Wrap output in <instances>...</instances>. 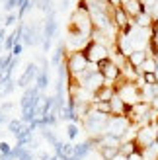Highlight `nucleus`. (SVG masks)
I'll return each instance as SVG.
<instances>
[{"mask_svg":"<svg viewBox=\"0 0 158 160\" xmlns=\"http://www.w3.org/2000/svg\"><path fill=\"white\" fill-rule=\"evenodd\" d=\"M23 127H26V125H23V121H22L20 117H16V119H10V121H8V127H6V129L16 137L20 131H23Z\"/></svg>","mask_w":158,"mask_h":160,"instance_id":"13","label":"nucleus"},{"mask_svg":"<svg viewBox=\"0 0 158 160\" xmlns=\"http://www.w3.org/2000/svg\"><path fill=\"white\" fill-rule=\"evenodd\" d=\"M33 4H35V0H23V2L18 6V20H22L23 16H26L31 8H33Z\"/></svg>","mask_w":158,"mask_h":160,"instance_id":"15","label":"nucleus"},{"mask_svg":"<svg viewBox=\"0 0 158 160\" xmlns=\"http://www.w3.org/2000/svg\"><path fill=\"white\" fill-rule=\"evenodd\" d=\"M65 51H67V43H65V41H59V45H57V51L53 53V57H51V62H49V65L59 68V67L62 65V62L67 61V57H68V55H67Z\"/></svg>","mask_w":158,"mask_h":160,"instance_id":"9","label":"nucleus"},{"mask_svg":"<svg viewBox=\"0 0 158 160\" xmlns=\"http://www.w3.org/2000/svg\"><path fill=\"white\" fill-rule=\"evenodd\" d=\"M107 119H109V115H104V113H100V111H96L92 108V111H88V113L82 117V125H84V129L88 131L90 137H94V135L106 133Z\"/></svg>","mask_w":158,"mask_h":160,"instance_id":"1","label":"nucleus"},{"mask_svg":"<svg viewBox=\"0 0 158 160\" xmlns=\"http://www.w3.org/2000/svg\"><path fill=\"white\" fill-rule=\"evenodd\" d=\"M33 133H35V131H31L29 127L26 125V127H23V131H20L18 135H16V145H22V147H29L31 142L35 141Z\"/></svg>","mask_w":158,"mask_h":160,"instance_id":"10","label":"nucleus"},{"mask_svg":"<svg viewBox=\"0 0 158 160\" xmlns=\"http://www.w3.org/2000/svg\"><path fill=\"white\" fill-rule=\"evenodd\" d=\"M156 145H158V127H156Z\"/></svg>","mask_w":158,"mask_h":160,"instance_id":"32","label":"nucleus"},{"mask_svg":"<svg viewBox=\"0 0 158 160\" xmlns=\"http://www.w3.org/2000/svg\"><path fill=\"white\" fill-rule=\"evenodd\" d=\"M92 150H94L92 142H90V141H84V142H78V145H74V154H72V156H76V158L84 160L86 156H88V154L92 152Z\"/></svg>","mask_w":158,"mask_h":160,"instance_id":"12","label":"nucleus"},{"mask_svg":"<svg viewBox=\"0 0 158 160\" xmlns=\"http://www.w3.org/2000/svg\"><path fill=\"white\" fill-rule=\"evenodd\" d=\"M20 2H22V0H4V12L6 14H10V12H14L16 10V8H18L20 6Z\"/></svg>","mask_w":158,"mask_h":160,"instance_id":"19","label":"nucleus"},{"mask_svg":"<svg viewBox=\"0 0 158 160\" xmlns=\"http://www.w3.org/2000/svg\"><path fill=\"white\" fill-rule=\"evenodd\" d=\"M39 74V67H37V62H27V67L23 68V72L20 74V78L16 80V86L18 88H29V84H33L35 82V78Z\"/></svg>","mask_w":158,"mask_h":160,"instance_id":"5","label":"nucleus"},{"mask_svg":"<svg viewBox=\"0 0 158 160\" xmlns=\"http://www.w3.org/2000/svg\"><path fill=\"white\" fill-rule=\"evenodd\" d=\"M6 121H8V115L4 113V111H0V125H4Z\"/></svg>","mask_w":158,"mask_h":160,"instance_id":"29","label":"nucleus"},{"mask_svg":"<svg viewBox=\"0 0 158 160\" xmlns=\"http://www.w3.org/2000/svg\"><path fill=\"white\" fill-rule=\"evenodd\" d=\"M22 51H23V45H22V43H18V45H16L14 49H12V57H16V59H18L20 55H22Z\"/></svg>","mask_w":158,"mask_h":160,"instance_id":"24","label":"nucleus"},{"mask_svg":"<svg viewBox=\"0 0 158 160\" xmlns=\"http://www.w3.org/2000/svg\"><path fill=\"white\" fill-rule=\"evenodd\" d=\"M127 160H145V152H133L127 156Z\"/></svg>","mask_w":158,"mask_h":160,"instance_id":"25","label":"nucleus"},{"mask_svg":"<svg viewBox=\"0 0 158 160\" xmlns=\"http://www.w3.org/2000/svg\"><path fill=\"white\" fill-rule=\"evenodd\" d=\"M55 33H57V14H55V10L47 12L45 14V22H43V51L49 53L51 51V43H53V37Z\"/></svg>","mask_w":158,"mask_h":160,"instance_id":"2","label":"nucleus"},{"mask_svg":"<svg viewBox=\"0 0 158 160\" xmlns=\"http://www.w3.org/2000/svg\"><path fill=\"white\" fill-rule=\"evenodd\" d=\"M143 78H145V86L158 84V80H156V74H154V72H143Z\"/></svg>","mask_w":158,"mask_h":160,"instance_id":"21","label":"nucleus"},{"mask_svg":"<svg viewBox=\"0 0 158 160\" xmlns=\"http://www.w3.org/2000/svg\"><path fill=\"white\" fill-rule=\"evenodd\" d=\"M49 160H59V158H57V156H55V154H53V156H51V158H49Z\"/></svg>","mask_w":158,"mask_h":160,"instance_id":"33","label":"nucleus"},{"mask_svg":"<svg viewBox=\"0 0 158 160\" xmlns=\"http://www.w3.org/2000/svg\"><path fill=\"white\" fill-rule=\"evenodd\" d=\"M2 23H4V18H0V29H2Z\"/></svg>","mask_w":158,"mask_h":160,"instance_id":"31","label":"nucleus"},{"mask_svg":"<svg viewBox=\"0 0 158 160\" xmlns=\"http://www.w3.org/2000/svg\"><path fill=\"white\" fill-rule=\"evenodd\" d=\"M18 160H35V152L33 150H29L27 147L20 152V156H18Z\"/></svg>","mask_w":158,"mask_h":160,"instance_id":"20","label":"nucleus"},{"mask_svg":"<svg viewBox=\"0 0 158 160\" xmlns=\"http://www.w3.org/2000/svg\"><path fill=\"white\" fill-rule=\"evenodd\" d=\"M22 2H23V0H22ZM22 2H20V4H22Z\"/></svg>","mask_w":158,"mask_h":160,"instance_id":"34","label":"nucleus"},{"mask_svg":"<svg viewBox=\"0 0 158 160\" xmlns=\"http://www.w3.org/2000/svg\"><path fill=\"white\" fill-rule=\"evenodd\" d=\"M146 59H148V51L146 49H137V51H133L129 57H127V62H129L133 68H141Z\"/></svg>","mask_w":158,"mask_h":160,"instance_id":"8","label":"nucleus"},{"mask_svg":"<svg viewBox=\"0 0 158 160\" xmlns=\"http://www.w3.org/2000/svg\"><path fill=\"white\" fill-rule=\"evenodd\" d=\"M10 109H12V103H10V102H4L2 106H0V111H4V113H8Z\"/></svg>","mask_w":158,"mask_h":160,"instance_id":"27","label":"nucleus"},{"mask_svg":"<svg viewBox=\"0 0 158 160\" xmlns=\"http://www.w3.org/2000/svg\"><path fill=\"white\" fill-rule=\"evenodd\" d=\"M39 133H41V137H43V139H45L47 142H49L51 147H53L55 142L59 141V137H57V135H55V131H53V129H43V131H39Z\"/></svg>","mask_w":158,"mask_h":160,"instance_id":"16","label":"nucleus"},{"mask_svg":"<svg viewBox=\"0 0 158 160\" xmlns=\"http://www.w3.org/2000/svg\"><path fill=\"white\" fill-rule=\"evenodd\" d=\"M135 141L146 150L151 145H154V142H156V129H154L152 125H143V127H141V129L137 131Z\"/></svg>","mask_w":158,"mask_h":160,"instance_id":"6","label":"nucleus"},{"mask_svg":"<svg viewBox=\"0 0 158 160\" xmlns=\"http://www.w3.org/2000/svg\"><path fill=\"white\" fill-rule=\"evenodd\" d=\"M98 152L101 156V160H115L117 156H119V147H113V145H101L98 147Z\"/></svg>","mask_w":158,"mask_h":160,"instance_id":"11","label":"nucleus"},{"mask_svg":"<svg viewBox=\"0 0 158 160\" xmlns=\"http://www.w3.org/2000/svg\"><path fill=\"white\" fill-rule=\"evenodd\" d=\"M51 154L49 152H45V150H41V152H37V160H49Z\"/></svg>","mask_w":158,"mask_h":160,"instance_id":"26","label":"nucleus"},{"mask_svg":"<svg viewBox=\"0 0 158 160\" xmlns=\"http://www.w3.org/2000/svg\"><path fill=\"white\" fill-rule=\"evenodd\" d=\"M14 90H16V82H14V80H4V82H0V98L10 96Z\"/></svg>","mask_w":158,"mask_h":160,"instance_id":"14","label":"nucleus"},{"mask_svg":"<svg viewBox=\"0 0 158 160\" xmlns=\"http://www.w3.org/2000/svg\"><path fill=\"white\" fill-rule=\"evenodd\" d=\"M39 74L35 78V86L39 88V92H45L49 88V61L47 59H39Z\"/></svg>","mask_w":158,"mask_h":160,"instance_id":"7","label":"nucleus"},{"mask_svg":"<svg viewBox=\"0 0 158 160\" xmlns=\"http://www.w3.org/2000/svg\"><path fill=\"white\" fill-rule=\"evenodd\" d=\"M0 160H14V158H12L10 154H8V156H6V154H0Z\"/></svg>","mask_w":158,"mask_h":160,"instance_id":"30","label":"nucleus"},{"mask_svg":"<svg viewBox=\"0 0 158 160\" xmlns=\"http://www.w3.org/2000/svg\"><path fill=\"white\" fill-rule=\"evenodd\" d=\"M141 68H143V72H154V70L158 68V61L148 57V59L143 62V67H141Z\"/></svg>","mask_w":158,"mask_h":160,"instance_id":"17","label":"nucleus"},{"mask_svg":"<svg viewBox=\"0 0 158 160\" xmlns=\"http://www.w3.org/2000/svg\"><path fill=\"white\" fill-rule=\"evenodd\" d=\"M78 133H80V129H78L76 123H68L67 125V137H68V141H74L78 137Z\"/></svg>","mask_w":158,"mask_h":160,"instance_id":"18","label":"nucleus"},{"mask_svg":"<svg viewBox=\"0 0 158 160\" xmlns=\"http://www.w3.org/2000/svg\"><path fill=\"white\" fill-rule=\"evenodd\" d=\"M10 152H12V147L8 145L6 141H2V142H0V154H6V156H8Z\"/></svg>","mask_w":158,"mask_h":160,"instance_id":"23","label":"nucleus"},{"mask_svg":"<svg viewBox=\"0 0 158 160\" xmlns=\"http://www.w3.org/2000/svg\"><path fill=\"white\" fill-rule=\"evenodd\" d=\"M16 20H18V14H14V12L6 14V16H4V28H8V26H14V23H16Z\"/></svg>","mask_w":158,"mask_h":160,"instance_id":"22","label":"nucleus"},{"mask_svg":"<svg viewBox=\"0 0 158 160\" xmlns=\"http://www.w3.org/2000/svg\"><path fill=\"white\" fill-rule=\"evenodd\" d=\"M4 41H6V29L2 28L0 29V45H4Z\"/></svg>","mask_w":158,"mask_h":160,"instance_id":"28","label":"nucleus"},{"mask_svg":"<svg viewBox=\"0 0 158 160\" xmlns=\"http://www.w3.org/2000/svg\"><path fill=\"white\" fill-rule=\"evenodd\" d=\"M90 62L86 61V57L80 53V51H74L67 57V72H68V78H78L86 68H88Z\"/></svg>","mask_w":158,"mask_h":160,"instance_id":"3","label":"nucleus"},{"mask_svg":"<svg viewBox=\"0 0 158 160\" xmlns=\"http://www.w3.org/2000/svg\"><path fill=\"white\" fill-rule=\"evenodd\" d=\"M43 43V31L39 29L35 23H23L22 28V45L26 47H33Z\"/></svg>","mask_w":158,"mask_h":160,"instance_id":"4","label":"nucleus"}]
</instances>
